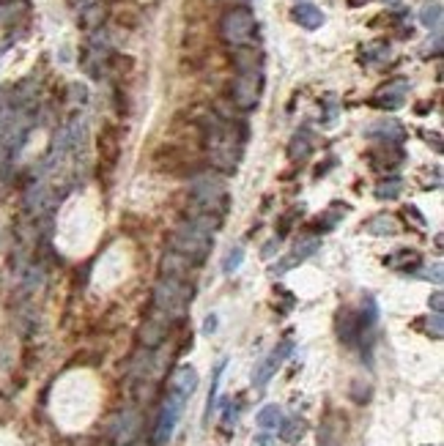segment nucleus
I'll return each mask as SVG.
<instances>
[{
  "label": "nucleus",
  "instance_id": "obj_1",
  "mask_svg": "<svg viewBox=\"0 0 444 446\" xmlns=\"http://www.w3.org/2000/svg\"><path fill=\"white\" fill-rule=\"evenodd\" d=\"M195 287L181 277H162L159 285L154 287V312L165 321H178L187 315L192 304Z\"/></svg>",
  "mask_w": 444,
  "mask_h": 446
},
{
  "label": "nucleus",
  "instance_id": "obj_2",
  "mask_svg": "<svg viewBox=\"0 0 444 446\" xmlns=\"http://www.w3.org/2000/svg\"><path fill=\"white\" fill-rule=\"evenodd\" d=\"M170 246H173V252L181 255L187 263L200 265V263H206V258H209V252H212L214 233L209 227H203V224L184 219V222L173 230Z\"/></svg>",
  "mask_w": 444,
  "mask_h": 446
},
{
  "label": "nucleus",
  "instance_id": "obj_3",
  "mask_svg": "<svg viewBox=\"0 0 444 446\" xmlns=\"http://www.w3.org/2000/svg\"><path fill=\"white\" fill-rule=\"evenodd\" d=\"M255 14L250 8H244V6H239V8H231V11H225V17L220 22V33H222V39L233 44V47H247L255 36Z\"/></svg>",
  "mask_w": 444,
  "mask_h": 446
},
{
  "label": "nucleus",
  "instance_id": "obj_4",
  "mask_svg": "<svg viewBox=\"0 0 444 446\" xmlns=\"http://www.w3.org/2000/svg\"><path fill=\"white\" fill-rule=\"evenodd\" d=\"M261 91H263V69H247V72H239L236 82H233V104L241 110V113H250L261 102Z\"/></svg>",
  "mask_w": 444,
  "mask_h": 446
},
{
  "label": "nucleus",
  "instance_id": "obj_5",
  "mask_svg": "<svg viewBox=\"0 0 444 446\" xmlns=\"http://www.w3.org/2000/svg\"><path fill=\"white\" fill-rule=\"evenodd\" d=\"M184 406H187V400H181L178 394L168 391V397H165V403H162V411H159V416H156V427H154V444L156 446H165L170 438H173Z\"/></svg>",
  "mask_w": 444,
  "mask_h": 446
},
{
  "label": "nucleus",
  "instance_id": "obj_6",
  "mask_svg": "<svg viewBox=\"0 0 444 446\" xmlns=\"http://www.w3.org/2000/svg\"><path fill=\"white\" fill-rule=\"evenodd\" d=\"M291 353H294V343H291V340H283V343L277 345L275 350H272V353H269L261 365H258V370H255V375H253L255 389H263V386L269 384V381H272V375H275L277 370L283 367V362H285Z\"/></svg>",
  "mask_w": 444,
  "mask_h": 446
},
{
  "label": "nucleus",
  "instance_id": "obj_7",
  "mask_svg": "<svg viewBox=\"0 0 444 446\" xmlns=\"http://www.w3.org/2000/svg\"><path fill=\"white\" fill-rule=\"evenodd\" d=\"M338 340L346 348H357L362 343V324H360V312L354 309H340L338 312Z\"/></svg>",
  "mask_w": 444,
  "mask_h": 446
},
{
  "label": "nucleus",
  "instance_id": "obj_8",
  "mask_svg": "<svg viewBox=\"0 0 444 446\" xmlns=\"http://www.w3.org/2000/svg\"><path fill=\"white\" fill-rule=\"evenodd\" d=\"M318 249H321V239H318V236H313V239H302V241L294 246V252H291L288 258H283V261H280V265H275V268H272V277H280V274H285L288 268H294V265L304 263L310 255H316Z\"/></svg>",
  "mask_w": 444,
  "mask_h": 446
},
{
  "label": "nucleus",
  "instance_id": "obj_9",
  "mask_svg": "<svg viewBox=\"0 0 444 446\" xmlns=\"http://www.w3.org/2000/svg\"><path fill=\"white\" fill-rule=\"evenodd\" d=\"M195 389H198V370H195V367L181 365L173 375H170L168 391L178 394L181 400H190L192 394H195Z\"/></svg>",
  "mask_w": 444,
  "mask_h": 446
},
{
  "label": "nucleus",
  "instance_id": "obj_10",
  "mask_svg": "<svg viewBox=\"0 0 444 446\" xmlns=\"http://www.w3.org/2000/svg\"><path fill=\"white\" fill-rule=\"evenodd\" d=\"M406 93H409V85L403 80H395L389 85H384L379 93L373 96V104L381 107V110H398L406 102Z\"/></svg>",
  "mask_w": 444,
  "mask_h": 446
},
{
  "label": "nucleus",
  "instance_id": "obj_11",
  "mask_svg": "<svg viewBox=\"0 0 444 446\" xmlns=\"http://www.w3.org/2000/svg\"><path fill=\"white\" fill-rule=\"evenodd\" d=\"M137 427H140V419H137V413H121L118 416V425L113 430V435H115V444L118 446H129L135 438H137Z\"/></svg>",
  "mask_w": 444,
  "mask_h": 446
},
{
  "label": "nucleus",
  "instance_id": "obj_12",
  "mask_svg": "<svg viewBox=\"0 0 444 446\" xmlns=\"http://www.w3.org/2000/svg\"><path fill=\"white\" fill-rule=\"evenodd\" d=\"M368 137H379L384 142H401L406 137V129H403L398 121H376L370 129H368Z\"/></svg>",
  "mask_w": 444,
  "mask_h": 446
},
{
  "label": "nucleus",
  "instance_id": "obj_13",
  "mask_svg": "<svg viewBox=\"0 0 444 446\" xmlns=\"http://www.w3.org/2000/svg\"><path fill=\"white\" fill-rule=\"evenodd\" d=\"M294 20L304 28V30H316V28H321L324 25V14H321V8H316L313 3H299V6H294Z\"/></svg>",
  "mask_w": 444,
  "mask_h": 446
},
{
  "label": "nucleus",
  "instance_id": "obj_14",
  "mask_svg": "<svg viewBox=\"0 0 444 446\" xmlns=\"http://www.w3.org/2000/svg\"><path fill=\"white\" fill-rule=\"evenodd\" d=\"M387 265L389 268H398V271H414L420 265V252L414 249H401V252H392L387 258Z\"/></svg>",
  "mask_w": 444,
  "mask_h": 446
},
{
  "label": "nucleus",
  "instance_id": "obj_15",
  "mask_svg": "<svg viewBox=\"0 0 444 446\" xmlns=\"http://www.w3.org/2000/svg\"><path fill=\"white\" fill-rule=\"evenodd\" d=\"M255 422L261 430H269V433H275L280 422H283V408L275 406V403H269V406H263L258 411V416H255Z\"/></svg>",
  "mask_w": 444,
  "mask_h": 446
},
{
  "label": "nucleus",
  "instance_id": "obj_16",
  "mask_svg": "<svg viewBox=\"0 0 444 446\" xmlns=\"http://www.w3.org/2000/svg\"><path fill=\"white\" fill-rule=\"evenodd\" d=\"M365 230H368L370 236H395V233H398V222H395V217H389V214H379V217H373L370 222H365Z\"/></svg>",
  "mask_w": 444,
  "mask_h": 446
},
{
  "label": "nucleus",
  "instance_id": "obj_17",
  "mask_svg": "<svg viewBox=\"0 0 444 446\" xmlns=\"http://www.w3.org/2000/svg\"><path fill=\"white\" fill-rule=\"evenodd\" d=\"M225 359L217 365V370H214V378H212V389H209V397H206V411H203V425H209L212 422V413L214 408H217V391H220V381H222V372H225Z\"/></svg>",
  "mask_w": 444,
  "mask_h": 446
},
{
  "label": "nucleus",
  "instance_id": "obj_18",
  "mask_svg": "<svg viewBox=\"0 0 444 446\" xmlns=\"http://www.w3.org/2000/svg\"><path fill=\"white\" fill-rule=\"evenodd\" d=\"M310 151H313V140H310V132H296L294 140H291V145H288V156L291 159H307L310 156Z\"/></svg>",
  "mask_w": 444,
  "mask_h": 446
},
{
  "label": "nucleus",
  "instance_id": "obj_19",
  "mask_svg": "<svg viewBox=\"0 0 444 446\" xmlns=\"http://www.w3.org/2000/svg\"><path fill=\"white\" fill-rule=\"evenodd\" d=\"M420 22H423L428 30H439L442 28V3L439 0L425 3L423 11H420Z\"/></svg>",
  "mask_w": 444,
  "mask_h": 446
},
{
  "label": "nucleus",
  "instance_id": "obj_20",
  "mask_svg": "<svg viewBox=\"0 0 444 446\" xmlns=\"http://www.w3.org/2000/svg\"><path fill=\"white\" fill-rule=\"evenodd\" d=\"M277 430H280V438H283V441L294 444V441L302 438V433H304V422H302V419H283Z\"/></svg>",
  "mask_w": 444,
  "mask_h": 446
},
{
  "label": "nucleus",
  "instance_id": "obj_21",
  "mask_svg": "<svg viewBox=\"0 0 444 446\" xmlns=\"http://www.w3.org/2000/svg\"><path fill=\"white\" fill-rule=\"evenodd\" d=\"M403 189V181L401 178H389V181H381L379 186H376V198L379 200H395L398 195H401Z\"/></svg>",
  "mask_w": 444,
  "mask_h": 446
},
{
  "label": "nucleus",
  "instance_id": "obj_22",
  "mask_svg": "<svg viewBox=\"0 0 444 446\" xmlns=\"http://www.w3.org/2000/svg\"><path fill=\"white\" fill-rule=\"evenodd\" d=\"M318 446H340V430L335 427V422H324L321 433H318Z\"/></svg>",
  "mask_w": 444,
  "mask_h": 446
},
{
  "label": "nucleus",
  "instance_id": "obj_23",
  "mask_svg": "<svg viewBox=\"0 0 444 446\" xmlns=\"http://www.w3.org/2000/svg\"><path fill=\"white\" fill-rule=\"evenodd\" d=\"M241 263H244V249H241V246H233L231 252L225 255V261H222V271H225V274H236V271L241 268Z\"/></svg>",
  "mask_w": 444,
  "mask_h": 446
},
{
  "label": "nucleus",
  "instance_id": "obj_24",
  "mask_svg": "<svg viewBox=\"0 0 444 446\" xmlns=\"http://www.w3.org/2000/svg\"><path fill=\"white\" fill-rule=\"evenodd\" d=\"M239 411H241L239 403H225V416H222V430H225V433H231L233 427H236V422H239Z\"/></svg>",
  "mask_w": 444,
  "mask_h": 446
},
{
  "label": "nucleus",
  "instance_id": "obj_25",
  "mask_svg": "<svg viewBox=\"0 0 444 446\" xmlns=\"http://www.w3.org/2000/svg\"><path fill=\"white\" fill-rule=\"evenodd\" d=\"M425 331L433 337V340H442L444 334V321L439 312H433V318H428V324H425Z\"/></svg>",
  "mask_w": 444,
  "mask_h": 446
},
{
  "label": "nucleus",
  "instance_id": "obj_26",
  "mask_svg": "<svg viewBox=\"0 0 444 446\" xmlns=\"http://www.w3.org/2000/svg\"><path fill=\"white\" fill-rule=\"evenodd\" d=\"M423 280H431L433 285H442V263H433L423 271Z\"/></svg>",
  "mask_w": 444,
  "mask_h": 446
},
{
  "label": "nucleus",
  "instance_id": "obj_27",
  "mask_svg": "<svg viewBox=\"0 0 444 446\" xmlns=\"http://www.w3.org/2000/svg\"><path fill=\"white\" fill-rule=\"evenodd\" d=\"M428 307H431L433 312H439V315H442V309H444V296L439 293V290H436V293H433V296L428 299Z\"/></svg>",
  "mask_w": 444,
  "mask_h": 446
},
{
  "label": "nucleus",
  "instance_id": "obj_28",
  "mask_svg": "<svg viewBox=\"0 0 444 446\" xmlns=\"http://www.w3.org/2000/svg\"><path fill=\"white\" fill-rule=\"evenodd\" d=\"M255 446H275V438H272V433H269V430H261V433L255 435Z\"/></svg>",
  "mask_w": 444,
  "mask_h": 446
},
{
  "label": "nucleus",
  "instance_id": "obj_29",
  "mask_svg": "<svg viewBox=\"0 0 444 446\" xmlns=\"http://www.w3.org/2000/svg\"><path fill=\"white\" fill-rule=\"evenodd\" d=\"M277 246H280V239H272L269 244H263V258L269 261V258H275Z\"/></svg>",
  "mask_w": 444,
  "mask_h": 446
},
{
  "label": "nucleus",
  "instance_id": "obj_30",
  "mask_svg": "<svg viewBox=\"0 0 444 446\" xmlns=\"http://www.w3.org/2000/svg\"><path fill=\"white\" fill-rule=\"evenodd\" d=\"M214 331H217V315H209L203 324V334H214Z\"/></svg>",
  "mask_w": 444,
  "mask_h": 446
},
{
  "label": "nucleus",
  "instance_id": "obj_31",
  "mask_svg": "<svg viewBox=\"0 0 444 446\" xmlns=\"http://www.w3.org/2000/svg\"><path fill=\"white\" fill-rule=\"evenodd\" d=\"M362 3H368V0H348V6H354V8H357V6H362Z\"/></svg>",
  "mask_w": 444,
  "mask_h": 446
},
{
  "label": "nucleus",
  "instance_id": "obj_32",
  "mask_svg": "<svg viewBox=\"0 0 444 446\" xmlns=\"http://www.w3.org/2000/svg\"><path fill=\"white\" fill-rule=\"evenodd\" d=\"M384 3H387V6H398L401 0H384Z\"/></svg>",
  "mask_w": 444,
  "mask_h": 446
}]
</instances>
